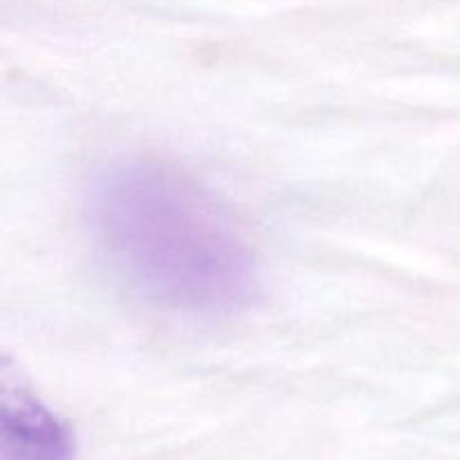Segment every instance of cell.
<instances>
[{
    "label": "cell",
    "instance_id": "6da1fadb",
    "mask_svg": "<svg viewBox=\"0 0 460 460\" xmlns=\"http://www.w3.org/2000/svg\"><path fill=\"white\" fill-rule=\"evenodd\" d=\"M90 227L117 272L157 305L223 314L254 299L259 274L243 229L211 191L166 162L108 169L90 193Z\"/></svg>",
    "mask_w": 460,
    "mask_h": 460
},
{
    "label": "cell",
    "instance_id": "7a4b0ae2",
    "mask_svg": "<svg viewBox=\"0 0 460 460\" xmlns=\"http://www.w3.org/2000/svg\"><path fill=\"white\" fill-rule=\"evenodd\" d=\"M0 456L3 460H70V431L31 395L4 391L0 409Z\"/></svg>",
    "mask_w": 460,
    "mask_h": 460
}]
</instances>
